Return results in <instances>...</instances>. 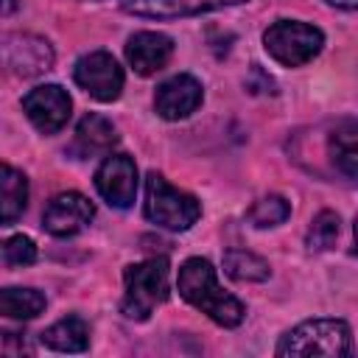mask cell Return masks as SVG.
<instances>
[{"label": "cell", "mask_w": 358, "mask_h": 358, "mask_svg": "<svg viewBox=\"0 0 358 358\" xmlns=\"http://www.w3.org/2000/svg\"><path fill=\"white\" fill-rule=\"evenodd\" d=\"M201 215V201L179 187H173L162 173L151 171L145 176V218L162 229L185 232Z\"/></svg>", "instance_id": "cell-4"}, {"label": "cell", "mask_w": 358, "mask_h": 358, "mask_svg": "<svg viewBox=\"0 0 358 358\" xmlns=\"http://www.w3.org/2000/svg\"><path fill=\"white\" fill-rule=\"evenodd\" d=\"M39 341L56 352H84L90 347V327L81 316L70 313L39 333Z\"/></svg>", "instance_id": "cell-15"}, {"label": "cell", "mask_w": 358, "mask_h": 358, "mask_svg": "<svg viewBox=\"0 0 358 358\" xmlns=\"http://www.w3.org/2000/svg\"><path fill=\"white\" fill-rule=\"evenodd\" d=\"M28 207V179L11 165H0V224H14Z\"/></svg>", "instance_id": "cell-16"}, {"label": "cell", "mask_w": 358, "mask_h": 358, "mask_svg": "<svg viewBox=\"0 0 358 358\" xmlns=\"http://www.w3.org/2000/svg\"><path fill=\"white\" fill-rule=\"evenodd\" d=\"M117 129L109 117L87 112L78 126H76V140H73V154L84 157H95V154H109L117 145Z\"/></svg>", "instance_id": "cell-14"}, {"label": "cell", "mask_w": 358, "mask_h": 358, "mask_svg": "<svg viewBox=\"0 0 358 358\" xmlns=\"http://www.w3.org/2000/svg\"><path fill=\"white\" fill-rule=\"evenodd\" d=\"M288 215H291V204H288V199H282V196H277V193L257 199V201L249 207V213H246L249 224L257 227V229L280 227L282 221H288Z\"/></svg>", "instance_id": "cell-20"}, {"label": "cell", "mask_w": 358, "mask_h": 358, "mask_svg": "<svg viewBox=\"0 0 358 358\" xmlns=\"http://www.w3.org/2000/svg\"><path fill=\"white\" fill-rule=\"evenodd\" d=\"M224 271L238 282H263L271 277L268 263L249 249H227L224 252Z\"/></svg>", "instance_id": "cell-19"}, {"label": "cell", "mask_w": 358, "mask_h": 358, "mask_svg": "<svg viewBox=\"0 0 358 358\" xmlns=\"http://www.w3.org/2000/svg\"><path fill=\"white\" fill-rule=\"evenodd\" d=\"M0 67L6 73L31 78L53 67V48L48 39L34 34H11L0 39Z\"/></svg>", "instance_id": "cell-7"}, {"label": "cell", "mask_w": 358, "mask_h": 358, "mask_svg": "<svg viewBox=\"0 0 358 358\" xmlns=\"http://www.w3.org/2000/svg\"><path fill=\"white\" fill-rule=\"evenodd\" d=\"M73 81L95 101L101 103H112L120 98L123 92V67L117 64V59L106 50H92L84 53L76 67H73Z\"/></svg>", "instance_id": "cell-6"}, {"label": "cell", "mask_w": 358, "mask_h": 358, "mask_svg": "<svg viewBox=\"0 0 358 358\" xmlns=\"http://www.w3.org/2000/svg\"><path fill=\"white\" fill-rule=\"evenodd\" d=\"M266 53L282 67H302L324 48V34L302 20H277L263 31Z\"/></svg>", "instance_id": "cell-5"}, {"label": "cell", "mask_w": 358, "mask_h": 358, "mask_svg": "<svg viewBox=\"0 0 358 358\" xmlns=\"http://www.w3.org/2000/svg\"><path fill=\"white\" fill-rule=\"evenodd\" d=\"M341 232V218L338 213L333 210H322L310 227H308V235H305V243L310 252H324V249H333L336 246V238Z\"/></svg>", "instance_id": "cell-21"}, {"label": "cell", "mask_w": 358, "mask_h": 358, "mask_svg": "<svg viewBox=\"0 0 358 358\" xmlns=\"http://www.w3.org/2000/svg\"><path fill=\"white\" fill-rule=\"evenodd\" d=\"M92 218H95L92 201L78 190H67L48 201V207L42 213V227H45V232H50L56 238H67V235L81 232Z\"/></svg>", "instance_id": "cell-10"}, {"label": "cell", "mask_w": 358, "mask_h": 358, "mask_svg": "<svg viewBox=\"0 0 358 358\" xmlns=\"http://www.w3.org/2000/svg\"><path fill=\"white\" fill-rule=\"evenodd\" d=\"M168 257H151L143 263H131L123 271V302H120V313L126 319L134 322H145L157 305H162L168 299Z\"/></svg>", "instance_id": "cell-3"}, {"label": "cell", "mask_w": 358, "mask_h": 358, "mask_svg": "<svg viewBox=\"0 0 358 358\" xmlns=\"http://www.w3.org/2000/svg\"><path fill=\"white\" fill-rule=\"evenodd\" d=\"M176 288H179L185 302H190L193 308L207 313L221 327H238L243 322V316H246L243 302L235 299L232 294H227L218 285L215 268H213V263L207 257H187L179 266Z\"/></svg>", "instance_id": "cell-1"}, {"label": "cell", "mask_w": 358, "mask_h": 358, "mask_svg": "<svg viewBox=\"0 0 358 358\" xmlns=\"http://www.w3.org/2000/svg\"><path fill=\"white\" fill-rule=\"evenodd\" d=\"M173 56V39L159 31H137L126 42V62L137 76L159 73Z\"/></svg>", "instance_id": "cell-12"}, {"label": "cell", "mask_w": 358, "mask_h": 358, "mask_svg": "<svg viewBox=\"0 0 358 358\" xmlns=\"http://www.w3.org/2000/svg\"><path fill=\"white\" fill-rule=\"evenodd\" d=\"M274 352L282 358H288V355H296V358L352 355V330L344 319H308V322L291 327L280 338Z\"/></svg>", "instance_id": "cell-2"}, {"label": "cell", "mask_w": 358, "mask_h": 358, "mask_svg": "<svg viewBox=\"0 0 358 358\" xmlns=\"http://www.w3.org/2000/svg\"><path fill=\"white\" fill-rule=\"evenodd\" d=\"M249 0H123V11L134 17L148 20H179V17H196L229 6H241Z\"/></svg>", "instance_id": "cell-13"}, {"label": "cell", "mask_w": 358, "mask_h": 358, "mask_svg": "<svg viewBox=\"0 0 358 358\" xmlns=\"http://www.w3.org/2000/svg\"><path fill=\"white\" fill-rule=\"evenodd\" d=\"M0 260L6 266H31L36 260V243L28 235H11L0 241Z\"/></svg>", "instance_id": "cell-22"}, {"label": "cell", "mask_w": 358, "mask_h": 358, "mask_svg": "<svg viewBox=\"0 0 358 358\" xmlns=\"http://www.w3.org/2000/svg\"><path fill=\"white\" fill-rule=\"evenodd\" d=\"M17 6H20V0H0V17L17 11Z\"/></svg>", "instance_id": "cell-24"}, {"label": "cell", "mask_w": 358, "mask_h": 358, "mask_svg": "<svg viewBox=\"0 0 358 358\" xmlns=\"http://www.w3.org/2000/svg\"><path fill=\"white\" fill-rule=\"evenodd\" d=\"M327 6H336V8H344V11H355L358 8V0H324Z\"/></svg>", "instance_id": "cell-23"}, {"label": "cell", "mask_w": 358, "mask_h": 358, "mask_svg": "<svg viewBox=\"0 0 358 358\" xmlns=\"http://www.w3.org/2000/svg\"><path fill=\"white\" fill-rule=\"evenodd\" d=\"M22 112L42 134H56L73 115V101L59 84H39L22 95Z\"/></svg>", "instance_id": "cell-8"}, {"label": "cell", "mask_w": 358, "mask_h": 358, "mask_svg": "<svg viewBox=\"0 0 358 358\" xmlns=\"http://www.w3.org/2000/svg\"><path fill=\"white\" fill-rule=\"evenodd\" d=\"M201 101H204V90H201L199 78H193L187 73L171 76L154 92V109L165 120H182V117L193 115L201 106Z\"/></svg>", "instance_id": "cell-11"}, {"label": "cell", "mask_w": 358, "mask_h": 358, "mask_svg": "<svg viewBox=\"0 0 358 358\" xmlns=\"http://www.w3.org/2000/svg\"><path fill=\"white\" fill-rule=\"evenodd\" d=\"M95 187L109 207L129 210L137 196V165L129 154H106L95 171Z\"/></svg>", "instance_id": "cell-9"}, {"label": "cell", "mask_w": 358, "mask_h": 358, "mask_svg": "<svg viewBox=\"0 0 358 358\" xmlns=\"http://www.w3.org/2000/svg\"><path fill=\"white\" fill-rule=\"evenodd\" d=\"M45 305L48 299L36 288H20V285L0 288V316L28 322V319H36L45 310Z\"/></svg>", "instance_id": "cell-18"}, {"label": "cell", "mask_w": 358, "mask_h": 358, "mask_svg": "<svg viewBox=\"0 0 358 358\" xmlns=\"http://www.w3.org/2000/svg\"><path fill=\"white\" fill-rule=\"evenodd\" d=\"M330 157H333V165L347 179H355V173H358V126H355V120L347 117L333 129Z\"/></svg>", "instance_id": "cell-17"}]
</instances>
